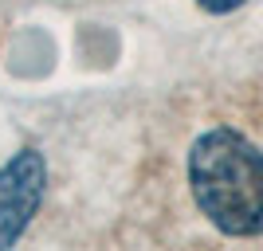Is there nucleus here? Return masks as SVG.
<instances>
[{
    "label": "nucleus",
    "instance_id": "nucleus-1",
    "mask_svg": "<svg viewBox=\"0 0 263 251\" xmlns=\"http://www.w3.org/2000/svg\"><path fill=\"white\" fill-rule=\"evenodd\" d=\"M189 188L209 224L224 236H263V153L243 133L216 126L189 149Z\"/></svg>",
    "mask_w": 263,
    "mask_h": 251
},
{
    "label": "nucleus",
    "instance_id": "nucleus-3",
    "mask_svg": "<svg viewBox=\"0 0 263 251\" xmlns=\"http://www.w3.org/2000/svg\"><path fill=\"white\" fill-rule=\"evenodd\" d=\"M204 12H216V16H224V12H236L243 4V0H197Z\"/></svg>",
    "mask_w": 263,
    "mask_h": 251
},
{
    "label": "nucleus",
    "instance_id": "nucleus-2",
    "mask_svg": "<svg viewBox=\"0 0 263 251\" xmlns=\"http://www.w3.org/2000/svg\"><path fill=\"white\" fill-rule=\"evenodd\" d=\"M44 185L47 169L40 149H20L0 169V247H12L24 236L44 200Z\"/></svg>",
    "mask_w": 263,
    "mask_h": 251
}]
</instances>
